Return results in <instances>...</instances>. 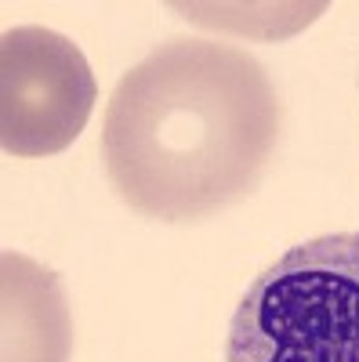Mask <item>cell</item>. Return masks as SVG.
<instances>
[{"mask_svg": "<svg viewBox=\"0 0 359 362\" xmlns=\"http://www.w3.org/2000/svg\"><path fill=\"white\" fill-rule=\"evenodd\" d=\"M69 300L51 268L4 250L0 257V362H69Z\"/></svg>", "mask_w": 359, "mask_h": 362, "instance_id": "obj_4", "label": "cell"}, {"mask_svg": "<svg viewBox=\"0 0 359 362\" xmlns=\"http://www.w3.org/2000/svg\"><path fill=\"white\" fill-rule=\"evenodd\" d=\"M98 80L84 51L47 25H15L0 37V145L37 160L69 148L91 119Z\"/></svg>", "mask_w": 359, "mask_h": 362, "instance_id": "obj_3", "label": "cell"}, {"mask_svg": "<svg viewBox=\"0 0 359 362\" xmlns=\"http://www.w3.org/2000/svg\"><path fill=\"white\" fill-rule=\"evenodd\" d=\"M280 141L276 87L236 44L167 40L106 105L102 160L135 214L200 221L244 199Z\"/></svg>", "mask_w": 359, "mask_h": 362, "instance_id": "obj_1", "label": "cell"}, {"mask_svg": "<svg viewBox=\"0 0 359 362\" xmlns=\"http://www.w3.org/2000/svg\"><path fill=\"white\" fill-rule=\"evenodd\" d=\"M225 362H359V232L290 247L244 290Z\"/></svg>", "mask_w": 359, "mask_h": 362, "instance_id": "obj_2", "label": "cell"}]
</instances>
